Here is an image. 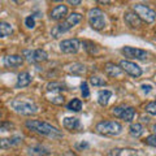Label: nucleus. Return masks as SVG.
Wrapping results in <instances>:
<instances>
[{
  "label": "nucleus",
  "instance_id": "nucleus-21",
  "mask_svg": "<svg viewBox=\"0 0 156 156\" xmlns=\"http://www.w3.org/2000/svg\"><path fill=\"white\" fill-rule=\"evenodd\" d=\"M66 70L69 72V73H73V74H83V73L86 72L85 69V65H82L80 64V62H74V64H70V65H68L66 66Z\"/></svg>",
  "mask_w": 156,
  "mask_h": 156
},
{
  "label": "nucleus",
  "instance_id": "nucleus-9",
  "mask_svg": "<svg viewBox=\"0 0 156 156\" xmlns=\"http://www.w3.org/2000/svg\"><path fill=\"white\" fill-rule=\"evenodd\" d=\"M119 66L121 68V70H124L125 73H128L129 76L138 78L142 76V69H140L139 65H136L135 62L129 61V60H121Z\"/></svg>",
  "mask_w": 156,
  "mask_h": 156
},
{
  "label": "nucleus",
  "instance_id": "nucleus-30",
  "mask_svg": "<svg viewBox=\"0 0 156 156\" xmlns=\"http://www.w3.org/2000/svg\"><path fill=\"white\" fill-rule=\"evenodd\" d=\"M50 101H51V103H53V104H58V105H61V104H64L65 98H64V96H61V95H56V96L51 98Z\"/></svg>",
  "mask_w": 156,
  "mask_h": 156
},
{
  "label": "nucleus",
  "instance_id": "nucleus-2",
  "mask_svg": "<svg viewBox=\"0 0 156 156\" xmlns=\"http://www.w3.org/2000/svg\"><path fill=\"white\" fill-rule=\"evenodd\" d=\"M81 21H82V14L77 13V12H73L72 14H69V16L66 17L65 21H62L61 23H58V25H56L55 27L52 29V30H51V35L53 38H58L61 34L69 31L70 29H73L76 25H78Z\"/></svg>",
  "mask_w": 156,
  "mask_h": 156
},
{
  "label": "nucleus",
  "instance_id": "nucleus-11",
  "mask_svg": "<svg viewBox=\"0 0 156 156\" xmlns=\"http://www.w3.org/2000/svg\"><path fill=\"white\" fill-rule=\"evenodd\" d=\"M22 53H23V57H26L31 62H43L48 60V55L44 50H34V51L25 50Z\"/></svg>",
  "mask_w": 156,
  "mask_h": 156
},
{
  "label": "nucleus",
  "instance_id": "nucleus-24",
  "mask_svg": "<svg viewBox=\"0 0 156 156\" xmlns=\"http://www.w3.org/2000/svg\"><path fill=\"white\" fill-rule=\"evenodd\" d=\"M68 90L66 86L64 83H61V82H51V83L47 85V91H65Z\"/></svg>",
  "mask_w": 156,
  "mask_h": 156
},
{
  "label": "nucleus",
  "instance_id": "nucleus-36",
  "mask_svg": "<svg viewBox=\"0 0 156 156\" xmlns=\"http://www.w3.org/2000/svg\"><path fill=\"white\" fill-rule=\"evenodd\" d=\"M69 4H73V5H78V4L81 3V0H68Z\"/></svg>",
  "mask_w": 156,
  "mask_h": 156
},
{
  "label": "nucleus",
  "instance_id": "nucleus-17",
  "mask_svg": "<svg viewBox=\"0 0 156 156\" xmlns=\"http://www.w3.org/2000/svg\"><path fill=\"white\" fill-rule=\"evenodd\" d=\"M31 83V76L29 72H22L20 73L18 77H17V83L16 87L17 89H22V87H26Z\"/></svg>",
  "mask_w": 156,
  "mask_h": 156
},
{
  "label": "nucleus",
  "instance_id": "nucleus-14",
  "mask_svg": "<svg viewBox=\"0 0 156 156\" xmlns=\"http://www.w3.org/2000/svg\"><path fill=\"white\" fill-rule=\"evenodd\" d=\"M23 64V57L20 55H9L4 57V65L7 68H12V69H16V68L21 66Z\"/></svg>",
  "mask_w": 156,
  "mask_h": 156
},
{
  "label": "nucleus",
  "instance_id": "nucleus-16",
  "mask_svg": "<svg viewBox=\"0 0 156 156\" xmlns=\"http://www.w3.org/2000/svg\"><path fill=\"white\" fill-rule=\"evenodd\" d=\"M62 125H64V128L69 131L77 130V129L81 128V122L77 117H65L64 121H62Z\"/></svg>",
  "mask_w": 156,
  "mask_h": 156
},
{
  "label": "nucleus",
  "instance_id": "nucleus-20",
  "mask_svg": "<svg viewBox=\"0 0 156 156\" xmlns=\"http://www.w3.org/2000/svg\"><path fill=\"white\" fill-rule=\"evenodd\" d=\"M13 34V27L11 26V23L0 21V38H7Z\"/></svg>",
  "mask_w": 156,
  "mask_h": 156
},
{
  "label": "nucleus",
  "instance_id": "nucleus-23",
  "mask_svg": "<svg viewBox=\"0 0 156 156\" xmlns=\"http://www.w3.org/2000/svg\"><path fill=\"white\" fill-rule=\"evenodd\" d=\"M143 126L142 124H139V122H135V124H131L130 125V128H129V133L131 136H135V138H138V136H140L143 134Z\"/></svg>",
  "mask_w": 156,
  "mask_h": 156
},
{
  "label": "nucleus",
  "instance_id": "nucleus-40",
  "mask_svg": "<svg viewBox=\"0 0 156 156\" xmlns=\"http://www.w3.org/2000/svg\"><path fill=\"white\" fill-rule=\"evenodd\" d=\"M51 2H55V3H58V2H62V0H51Z\"/></svg>",
  "mask_w": 156,
  "mask_h": 156
},
{
  "label": "nucleus",
  "instance_id": "nucleus-3",
  "mask_svg": "<svg viewBox=\"0 0 156 156\" xmlns=\"http://www.w3.org/2000/svg\"><path fill=\"white\" fill-rule=\"evenodd\" d=\"M11 107L14 112H17L20 115H25V116H30V115H35L38 112V107L27 100H22V99H14L11 101Z\"/></svg>",
  "mask_w": 156,
  "mask_h": 156
},
{
  "label": "nucleus",
  "instance_id": "nucleus-6",
  "mask_svg": "<svg viewBox=\"0 0 156 156\" xmlns=\"http://www.w3.org/2000/svg\"><path fill=\"white\" fill-rule=\"evenodd\" d=\"M133 11L140 18V21H144L146 23H152L156 18V13L154 9H151L147 5H143V4H134Z\"/></svg>",
  "mask_w": 156,
  "mask_h": 156
},
{
  "label": "nucleus",
  "instance_id": "nucleus-12",
  "mask_svg": "<svg viewBox=\"0 0 156 156\" xmlns=\"http://www.w3.org/2000/svg\"><path fill=\"white\" fill-rule=\"evenodd\" d=\"M20 143H22V136L20 135H12L9 138H2L0 139V148L2 150H8L14 146H18Z\"/></svg>",
  "mask_w": 156,
  "mask_h": 156
},
{
  "label": "nucleus",
  "instance_id": "nucleus-18",
  "mask_svg": "<svg viewBox=\"0 0 156 156\" xmlns=\"http://www.w3.org/2000/svg\"><path fill=\"white\" fill-rule=\"evenodd\" d=\"M104 72L109 77H119L122 70H121V68L119 65H116L115 62H107L104 65Z\"/></svg>",
  "mask_w": 156,
  "mask_h": 156
},
{
  "label": "nucleus",
  "instance_id": "nucleus-25",
  "mask_svg": "<svg viewBox=\"0 0 156 156\" xmlns=\"http://www.w3.org/2000/svg\"><path fill=\"white\" fill-rule=\"evenodd\" d=\"M66 108L72 112H80L82 109V101L80 99H73L66 104Z\"/></svg>",
  "mask_w": 156,
  "mask_h": 156
},
{
  "label": "nucleus",
  "instance_id": "nucleus-37",
  "mask_svg": "<svg viewBox=\"0 0 156 156\" xmlns=\"http://www.w3.org/2000/svg\"><path fill=\"white\" fill-rule=\"evenodd\" d=\"M95 2L99 3V4H109L111 0H95Z\"/></svg>",
  "mask_w": 156,
  "mask_h": 156
},
{
  "label": "nucleus",
  "instance_id": "nucleus-33",
  "mask_svg": "<svg viewBox=\"0 0 156 156\" xmlns=\"http://www.w3.org/2000/svg\"><path fill=\"white\" fill-rule=\"evenodd\" d=\"M25 25H26L29 29H34V26H35V20H34L33 16L26 17V20H25Z\"/></svg>",
  "mask_w": 156,
  "mask_h": 156
},
{
  "label": "nucleus",
  "instance_id": "nucleus-10",
  "mask_svg": "<svg viewBox=\"0 0 156 156\" xmlns=\"http://www.w3.org/2000/svg\"><path fill=\"white\" fill-rule=\"evenodd\" d=\"M58 46H60V51L62 53H77L81 47V42L77 38L65 39V41H61Z\"/></svg>",
  "mask_w": 156,
  "mask_h": 156
},
{
  "label": "nucleus",
  "instance_id": "nucleus-4",
  "mask_svg": "<svg viewBox=\"0 0 156 156\" xmlns=\"http://www.w3.org/2000/svg\"><path fill=\"white\" fill-rule=\"evenodd\" d=\"M96 131L103 135H119L122 131V126L117 121H100L96 125Z\"/></svg>",
  "mask_w": 156,
  "mask_h": 156
},
{
  "label": "nucleus",
  "instance_id": "nucleus-26",
  "mask_svg": "<svg viewBox=\"0 0 156 156\" xmlns=\"http://www.w3.org/2000/svg\"><path fill=\"white\" fill-rule=\"evenodd\" d=\"M29 151H30V154L31 155H38V156H47V155H50V151L46 150L43 146H35V147H31V148H29Z\"/></svg>",
  "mask_w": 156,
  "mask_h": 156
},
{
  "label": "nucleus",
  "instance_id": "nucleus-29",
  "mask_svg": "<svg viewBox=\"0 0 156 156\" xmlns=\"http://www.w3.org/2000/svg\"><path fill=\"white\" fill-rule=\"evenodd\" d=\"M144 109H146V112H148L150 115L155 116L156 115V104H155V101H150V103H147L146 107H144Z\"/></svg>",
  "mask_w": 156,
  "mask_h": 156
},
{
  "label": "nucleus",
  "instance_id": "nucleus-34",
  "mask_svg": "<svg viewBox=\"0 0 156 156\" xmlns=\"http://www.w3.org/2000/svg\"><path fill=\"white\" fill-rule=\"evenodd\" d=\"M142 90H143L144 92H150L151 90H152V86H151V85H147V86L143 85V86H142Z\"/></svg>",
  "mask_w": 156,
  "mask_h": 156
},
{
  "label": "nucleus",
  "instance_id": "nucleus-5",
  "mask_svg": "<svg viewBox=\"0 0 156 156\" xmlns=\"http://www.w3.org/2000/svg\"><path fill=\"white\" fill-rule=\"evenodd\" d=\"M87 20H89L90 26L94 29V30H103L105 27V18H104V13L101 9L99 8H92L87 13Z\"/></svg>",
  "mask_w": 156,
  "mask_h": 156
},
{
  "label": "nucleus",
  "instance_id": "nucleus-15",
  "mask_svg": "<svg viewBox=\"0 0 156 156\" xmlns=\"http://www.w3.org/2000/svg\"><path fill=\"white\" fill-rule=\"evenodd\" d=\"M68 14V7L66 5H57L50 12V18L53 21H60Z\"/></svg>",
  "mask_w": 156,
  "mask_h": 156
},
{
  "label": "nucleus",
  "instance_id": "nucleus-13",
  "mask_svg": "<svg viewBox=\"0 0 156 156\" xmlns=\"http://www.w3.org/2000/svg\"><path fill=\"white\" fill-rule=\"evenodd\" d=\"M124 20L126 22V25H128L129 27L131 29H139L142 27V21H140V18L136 16V14L134 12H126L124 14Z\"/></svg>",
  "mask_w": 156,
  "mask_h": 156
},
{
  "label": "nucleus",
  "instance_id": "nucleus-8",
  "mask_svg": "<svg viewBox=\"0 0 156 156\" xmlns=\"http://www.w3.org/2000/svg\"><path fill=\"white\" fill-rule=\"evenodd\" d=\"M121 53L128 57V58H135V60H146L148 57V52L140 48H134V47H129L125 46L121 48Z\"/></svg>",
  "mask_w": 156,
  "mask_h": 156
},
{
  "label": "nucleus",
  "instance_id": "nucleus-32",
  "mask_svg": "<svg viewBox=\"0 0 156 156\" xmlns=\"http://www.w3.org/2000/svg\"><path fill=\"white\" fill-rule=\"evenodd\" d=\"M81 91H82V96L85 98H89L90 96V91H89V85L86 83V82H83V83L81 85Z\"/></svg>",
  "mask_w": 156,
  "mask_h": 156
},
{
  "label": "nucleus",
  "instance_id": "nucleus-28",
  "mask_svg": "<svg viewBox=\"0 0 156 156\" xmlns=\"http://www.w3.org/2000/svg\"><path fill=\"white\" fill-rule=\"evenodd\" d=\"M14 128V125L9 121H0V131H8Z\"/></svg>",
  "mask_w": 156,
  "mask_h": 156
},
{
  "label": "nucleus",
  "instance_id": "nucleus-1",
  "mask_svg": "<svg viewBox=\"0 0 156 156\" xmlns=\"http://www.w3.org/2000/svg\"><path fill=\"white\" fill-rule=\"evenodd\" d=\"M26 128L30 129L35 133L41 134L43 136H47V138H51V139H60L62 138V133L61 130H58L56 126H52L51 124L44 122V121H39V120H27L26 122Z\"/></svg>",
  "mask_w": 156,
  "mask_h": 156
},
{
  "label": "nucleus",
  "instance_id": "nucleus-31",
  "mask_svg": "<svg viewBox=\"0 0 156 156\" xmlns=\"http://www.w3.org/2000/svg\"><path fill=\"white\" fill-rule=\"evenodd\" d=\"M144 143L148 144V146H151V147H155V146H156V135H155V134L148 135L147 138L144 139Z\"/></svg>",
  "mask_w": 156,
  "mask_h": 156
},
{
  "label": "nucleus",
  "instance_id": "nucleus-19",
  "mask_svg": "<svg viewBox=\"0 0 156 156\" xmlns=\"http://www.w3.org/2000/svg\"><path fill=\"white\" fill-rule=\"evenodd\" d=\"M111 96H112V92H111L109 90H103V91H100L99 94H98V103H99L101 107H105L107 104H108Z\"/></svg>",
  "mask_w": 156,
  "mask_h": 156
},
{
  "label": "nucleus",
  "instance_id": "nucleus-39",
  "mask_svg": "<svg viewBox=\"0 0 156 156\" xmlns=\"http://www.w3.org/2000/svg\"><path fill=\"white\" fill-rule=\"evenodd\" d=\"M12 2H14V3H17V4H20V3L25 2V0H12Z\"/></svg>",
  "mask_w": 156,
  "mask_h": 156
},
{
  "label": "nucleus",
  "instance_id": "nucleus-41",
  "mask_svg": "<svg viewBox=\"0 0 156 156\" xmlns=\"http://www.w3.org/2000/svg\"><path fill=\"white\" fill-rule=\"evenodd\" d=\"M0 116H2V112H0Z\"/></svg>",
  "mask_w": 156,
  "mask_h": 156
},
{
  "label": "nucleus",
  "instance_id": "nucleus-22",
  "mask_svg": "<svg viewBox=\"0 0 156 156\" xmlns=\"http://www.w3.org/2000/svg\"><path fill=\"white\" fill-rule=\"evenodd\" d=\"M82 46H83V50L90 53V55H96L99 52V47H98L94 42H90V41H83L82 42Z\"/></svg>",
  "mask_w": 156,
  "mask_h": 156
},
{
  "label": "nucleus",
  "instance_id": "nucleus-35",
  "mask_svg": "<svg viewBox=\"0 0 156 156\" xmlns=\"http://www.w3.org/2000/svg\"><path fill=\"white\" fill-rule=\"evenodd\" d=\"M87 147H89V144L83 143V142H82L81 144H77V148H87Z\"/></svg>",
  "mask_w": 156,
  "mask_h": 156
},
{
  "label": "nucleus",
  "instance_id": "nucleus-7",
  "mask_svg": "<svg viewBox=\"0 0 156 156\" xmlns=\"http://www.w3.org/2000/svg\"><path fill=\"white\" fill-rule=\"evenodd\" d=\"M112 113L116 117H120L126 122H130L135 116V109L133 107H125V105H119V107H113L112 108Z\"/></svg>",
  "mask_w": 156,
  "mask_h": 156
},
{
  "label": "nucleus",
  "instance_id": "nucleus-38",
  "mask_svg": "<svg viewBox=\"0 0 156 156\" xmlns=\"http://www.w3.org/2000/svg\"><path fill=\"white\" fill-rule=\"evenodd\" d=\"M142 121H143V122H146V124H148L150 119H148V117H142Z\"/></svg>",
  "mask_w": 156,
  "mask_h": 156
},
{
  "label": "nucleus",
  "instance_id": "nucleus-27",
  "mask_svg": "<svg viewBox=\"0 0 156 156\" xmlns=\"http://www.w3.org/2000/svg\"><path fill=\"white\" fill-rule=\"evenodd\" d=\"M90 83L92 86H105L107 81L103 80V78H100V77H98V76H91L90 77Z\"/></svg>",
  "mask_w": 156,
  "mask_h": 156
}]
</instances>
